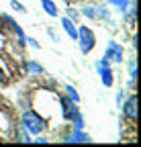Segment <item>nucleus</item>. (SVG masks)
Listing matches in <instances>:
<instances>
[{"instance_id":"nucleus-1","label":"nucleus","mask_w":141,"mask_h":147,"mask_svg":"<svg viewBox=\"0 0 141 147\" xmlns=\"http://www.w3.org/2000/svg\"><path fill=\"white\" fill-rule=\"evenodd\" d=\"M76 41H78L82 53H90V51L94 49V45H96V37H94V33L88 29V27L82 25V27H78V37H76Z\"/></svg>"},{"instance_id":"nucleus-2","label":"nucleus","mask_w":141,"mask_h":147,"mask_svg":"<svg viewBox=\"0 0 141 147\" xmlns=\"http://www.w3.org/2000/svg\"><path fill=\"white\" fill-rule=\"evenodd\" d=\"M23 129H27V131L33 133V135H39L45 129V121L39 115H35L33 110H27V113L23 115Z\"/></svg>"},{"instance_id":"nucleus-3","label":"nucleus","mask_w":141,"mask_h":147,"mask_svg":"<svg viewBox=\"0 0 141 147\" xmlns=\"http://www.w3.org/2000/svg\"><path fill=\"white\" fill-rule=\"evenodd\" d=\"M96 69H98V74H100V82H102V86L111 88L113 82H115V78H113V69H111V61H107V59L96 61Z\"/></svg>"},{"instance_id":"nucleus-4","label":"nucleus","mask_w":141,"mask_h":147,"mask_svg":"<svg viewBox=\"0 0 141 147\" xmlns=\"http://www.w3.org/2000/svg\"><path fill=\"white\" fill-rule=\"evenodd\" d=\"M123 55H125L123 47H121L117 41H109V45H107V55H104V59H107V61H115V63H121V61H123Z\"/></svg>"},{"instance_id":"nucleus-5","label":"nucleus","mask_w":141,"mask_h":147,"mask_svg":"<svg viewBox=\"0 0 141 147\" xmlns=\"http://www.w3.org/2000/svg\"><path fill=\"white\" fill-rule=\"evenodd\" d=\"M59 102H61V117H63L65 121H69L74 115H78V106H76V102H74L72 98L61 96V98H59Z\"/></svg>"},{"instance_id":"nucleus-6","label":"nucleus","mask_w":141,"mask_h":147,"mask_svg":"<svg viewBox=\"0 0 141 147\" xmlns=\"http://www.w3.org/2000/svg\"><path fill=\"white\" fill-rule=\"evenodd\" d=\"M123 115L131 121H137V94H131L123 104Z\"/></svg>"},{"instance_id":"nucleus-7","label":"nucleus","mask_w":141,"mask_h":147,"mask_svg":"<svg viewBox=\"0 0 141 147\" xmlns=\"http://www.w3.org/2000/svg\"><path fill=\"white\" fill-rule=\"evenodd\" d=\"M63 141H65V143H90L92 139H90V135L82 133V129H74V133L65 135Z\"/></svg>"},{"instance_id":"nucleus-8","label":"nucleus","mask_w":141,"mask_h":147,"mask_svg":"<svg viewBox=\"0 0 141 147\" xmlns=\"http://www.w3.org/2000/svg\"><path fill=\"white\" fill-rule=\"evenodd\" d=\"M61 27H63V31L69 35V39H74V41H76V37H78V29H76V23L72 21V18L61 16Z\"/></svg>"},{"instance_id":"nucleus-9","label":"nucleus","mask_w":141,"mask_h":147,"mask_svg":"<svg viewBox=\"0 0 141 147\" xmlns=\"http://www.w3.org/2000/svg\"><path fill=\"white\" fill-rule=\"evenodd\" d=\"M41 6H43V10H45L49 16H57V14H59L53 0H41Z\"/></svg>"},{"instance_id":"nucleus-10","label":"nucleus","mask_w":141,"mask_h":147,"mask_svg":"<svg viewBox=\"0 0 141 147\" xmlns=\"http://www.w3.org/2000/svg\"><path fill=\"white\" fill-rule=\"evenodd\" d=\"M27 71H33V74H41L43 67L39 63H35V61H27Z\"/></svg>"},{"instance_id":"nucleus-11","label":"nucleus","mask_w":141,"mask_h":147,"mask_svg":"<svg viewBox=\"0 0 141 147\" xmlns=\"http://www.w3.org/2000/svg\"><path fill=\"white\" fill-rule=\"evenodd\" d=\"M129 76H131V82H135V78H137V63H135V59L129 61Z\"/></svg>"},{"instance_id":"nucleus-12","label":"nucleus","mask_w":141,"mask_h":147,"mask_svg":"<svg viewBox=\"0 0 141 147\" xmlns=\"http://www.w3.org/2000/svg\"><path fill=\"white\" fill-rule=\"evenodd\" d=\"M82 14L88 16V18H94L96 16V10H94V6H82Z\"/></svg>"},{"instance_id":"nucleus-13","label":"nucleus","mask_w":141,"mask_h":147,"mask_svg":"<svg viewBox=\"0 0 141 147\" xmlns=\"http://www.w3.org/2000/svg\"><path fill=\"white\" fill-rule=\"evenodd\" d=\"M109 4H115L117 8L125 10V8H127V4H129V0H109Z\"/></svg>"},{"instance_id":"nucleus-14","label":"nucleus","mask_w":141,"mask_h":147,"mask_svg":"<svg viewBox=\"0 0 141 147\" xmlns=\"http://www.w3.org/2000/svg\"><path fill=\"white\" fill-rule=\"evenodd\" d=\"M72 121H74V129H82V127H84V121H82V115H80V113L74 115Z\"/></svg>"},{"instance_id":"nucleus-15","label":"nucleus","mask_w":141,"mask_h":147,"mask_svg":"<svg viewBox=\"0 0 141 147\" xmlns=\"http://www.w3.org/2000/svg\"><path fill=\"white\" fill-rule=\"evenodd\" d=\"M65 90H67V94H69V98H72L74 102H80V96H78V92L72 88V86H65Z\"/></svg>"},{"instance_id":"nucleus-16","label":"nucleus","mask_w":141,"mask_h":147,"mask_svg":"<svg viewBox=\"0 0 141 147\" xmlns=\"http://www.w3.org/2000/svg\"><path fill=\"white\" fill-rule=\"evenodd\" d=\"M67 18H72V21L76 23V21H78V12H76L74 8H67Z\"/></svg>"},{"instance_id":"nucleus-17","label":"nucleus","mask_w":141,"mask_h":147,"mask_svg":"<svg viewBox=\"0 0 141 147\" xmlns=\"http://www.w3.org/2000/svg\"><path fill=\"white\" fill-rule=\"evenodd\" d=\"M25 43H29V45H31L33 49H39V43H37V41H35V39H33V37H27V39H25Z\"/></svg>"},{"instance_id":"nucleus-18","label":"nucleus","mask_w":141,"mask_h":147,"mask_svg":"<svg viewBox=\"0 0 141 147\" xmlns=\"http://www.w3.org/2000/svg\"><path fill=\"white\" fill-rule=\"evenodd\" d=\"M10 6H12L14 10H25V6H23L21 2H16V0H12V2H10Z\"/></svg>"},{"instance_id":"nucleus-19","label":"nucleus","mask_w":141,"mask_h":147,"mask_svg":"<svg viewBox=\"0 0 141 147\" xmlns=\"http://www.w3.org/2000/svg\"><path fill=\"white\" fill-rule=\"evenodd\" d=\"M2 78H4V74H2V69H0V82H2Z\"/></svg>"}]
</instances>
